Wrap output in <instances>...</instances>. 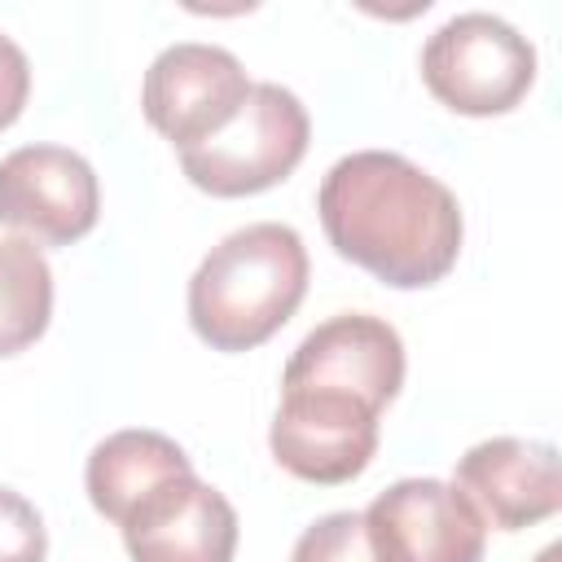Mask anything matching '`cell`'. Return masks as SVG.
Here are the masks:
<instances>
[{"label": "cell", "mask_w": 562, "mask_h": 562, "mask_svg": "<svg viewBox=\"0 0 562 562\" xmlns=\"http://www.w3.org/2000/svg\"><path fill=\"white\" fill-rule=\"evenodd\" d=\"M285 378H325L369 395L386 408L404 386V342L395 325L369 312H342L321 321L285 360Z\"/></svg>", "instance_id": "cell-11"}, {"label": "cell", "mask_w": 562, "mask_h": 562, "mask_svg": "<svg viewBox=\"0 0 562 562\" xmlns=\"http://www.w3.org/2000/svg\"><path fill=\"white\" fill-rule=\"evenodd\" d=\"M290 562H378L369 531H364V514L351 509H334L325 518H316L290 549Z\"/></svg>", "instance_id": "cell-14"}, {"label": "cell", "mask_w": 562, "mask_h": 562, "mask_svg": "<svg viewBox=\"0 0 562 562\" xmlns=\"http://www.w3.org/2000/svg\"><path fill=\"white\" fill-rule=\"evenodd\" d=\"M53 321V268L31 237H0V360L26 351Z\"/></svg>", "instance_id": "cell-13"}, {"label": "cell", "mask_w": 562, "mask_h": 562, "mask_svg": "<svg viewBox=\"0 0 562 562\" xmlns=\"http://www.w3.org/2000/svg\"><path fill=\"white\" fill-rule=\"evenodd\" d=\"M101 184L66 145H22L0 158V224L40 246H70L97 228Z\"/></svg>", "instance_id": "cell-7"}, {"label": "cell", "mask_w": 562, "mask_h": 562, "mask_svg": "<svg viewBox=\"0 0 562 562\" xmlns=\"http://www.w3.org/2000/svg\"><path fill=\"white\" fill-rule=\"evenodd\" d=\"M378 417L382 408L351 386L325 378H281L268 448L294 479L338 487L369 470L378 452Z\"/></svg>", "instance_id": "cell-4"}, {"label": "cell", "mask_w": 562, "mask_h": 562, "mask_svg": "<svg viewBox=\"0 0 562 562\" xmlns=\"http://www.w3.org/2000/svg\"><path fill=\"white\" fill-rule=\"evenodd\" d=\"M189 470H193L189 452L162 430H114L88 452L83 487H88L92 509L119 527L123 514L149 487H158L162 479L189 474Z\"/></svg>", "instance_id": "cell-12"}, {"label": "cell", "mask_w": 562, "mask_h": 562, "mask_svg": "<svg viewBox=\"0 0 562 562\" xmlns=\"http://www.w3.org/2000/svg\"><path fill=\"white\" fill-rule=\"evenodd\" d=\"M422 83L457 114H509L536 83V48L496 13H457L426 40Z\"/></svg>", "instance_id": "cell-5"}, {"label": "cell", "mask_w": 562, "mask_h": 562, "mask_svg": "<svg viewBox=\"0 0 562 562\" xmlns=\"http://www.w3.org/2000/svg\"><path fill=\"white\" fill-rule=\"evenodd\" d=\"M26 97H31V61L9 35H0V132L18 123Z\"/></svg>", "instance_id": "cell-16"}, {"label": "cell", "mask_w": 562, "mask_h": 562, "mask_svg": "<svg viewBox=\"0 0 562 562\" xmlns=\"http://www.w3.org/2000/svg\"><path fill=\"white\" fill-rule=\"evenodd\" d=\"M132 562H233L237 509L193 470L149 487L119 522Z\"/></svg>", "instance_id": "cell-9"}, {"label": "cell", "mask_w": 562, "mask_h": 562, "mask_svg": "<svg viewBox=\"0 0 562 562\" xmlns=\"http://www.w3.org/2000/svg\"><path fill=\"white\" fill-rule=\"evenodd\" d=\"M378 562H483L487 527L443 479H400L364 509Z\"/></svg>", "instance_id": "cell-8"}, {"label": "cell", "mask_w": 562, "mask_h": 562, "mask_svg": "<svg viewBox=\"0 0 562 562\" xmlns=\"http://www.w3.org/2000/svg\"><path fill=\"white\" fill-rule=\"evenodd\" d=\"M48 553V531L40 509L13 492L0 487V562H44Z\"/></svg>", "instance_id": "cell-15"}, {"label": "cell", "mask_w": 562, "mask_h": 562, "mask_svg": "<svg viewBox=\"0 0 562 562\" xmlns=\"http://www.w3.org/2000/svg\"><path fill=\"white\" fill-rule=\"evenodd\" d=\"M316 211L329 246L391 290L443 281L465 237L457 193L391 149L338 158L321 180Z\"/></svg>", "instance_id": "cell-1"}, {"label": "cell", "mask_w": 562, "mask_h": 562, "mask_svg": "<svg viewBox=\"0 0 562 562\" xmlns=\"http://www.w3.org/2000/svg\"><path fill=\"white\" fill-rule=\"evenodd\" d=\"M246 92L250 79L228 48L184 40L149 61L140 110L158 136H167L176 149H193L241 110Z\"/></svg>", "instance_id": "cell-6"}, {"label": "cell", "mask_w": 562, "mask_h": 562, "mask_svg": "<svg viewBox=\"0 0 562 562\" xmlns=\"http://www.w3.org/2000/svg\"><path fill=\"white\" fill-rule=\"evenodd\" d=\"M452 487L474 505L483 527L522 531L558 514L562 505V465L558 448L540 439L496 435L457 457Z\"/></svg>", "instance_id": "cell-10"}, {"label": "cell", "mask_w": 562, "mask_h": 562, "mask_svg": "<svg viewBox=\"0 0 562 562\" xmlns=\"http://www.w3.org/2000/svg\"><path fill=\"white\" fill-rule=\"evenodd\" d=\"M312 119L281 83H250L241 110L202 145L180 149V171L211 198H250L281 184L307 154Z\"/></svg>", "instance_id": "cell-3"}, {"label": "cell", "mask_w": 562, "mask_h": 562, "mask_svg": "<svg viewBox=\"0 0 562 562\" xmlns=\"http://www.w3.org/2000/svg\"><path fill=\"white\" fill-rule=\"evenodd\" d=\"M307 294V246L290 224L263 220L211 246L189 277V325L211 351L268 342Z\"/></svg>", "instance_id": "cell-2"}]
</instances>
